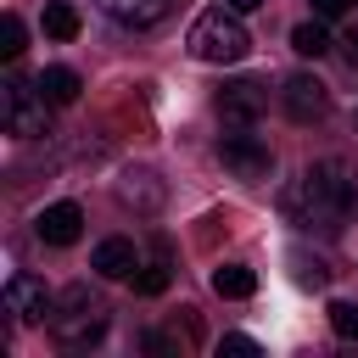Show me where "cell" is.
<instances>
[{
	"label": "cell",
	"mask_w": 358,
	"mask_h": 358,
	"mask_svg": "<svg viewBox=\"0 0 358 358\" xmlns=\"http://www.w3.org/2000/svg\"><path fill=\"white\" fill-rule=\"evenodd\" d=\"M352 179L341 162H313L302 168V179L280 196V213L296 224V229H341L352 218Z\"/></svg>",
	"instance_id": "1"
},
{
	"label": "cell",
	"mask_w": 358,
	"mask_h": 358,
	"mask_svg": "<svg viewBox=\"0 0 358 358\" xmlns=\"http://www.w3.org/2000/svg\"><path fill=\"white\" fill-rule=\"evenodd\" d=\"M106 319H112V308L90 291V285H73V291H62L56 296V308H50V336L62 341V347H90V341H101L106 336Z\"/></svg>",
	"instance_id": "2"
},
{
	"label": "cell",
	"mask_w": 358,
	"mask_h": 358,
	"mask_svg": "<svg viewBox=\"0 0 358 358\" xmlns=\"http://www.w3.org/2000/svg\"><path fill=\"white\" fill-rule=\"evenodd\" d=\"M252 50V34H246V22H241V11H229V6H213V11H201L196 22H190V56L196 62H241Z\"/></svg>",
	"instance_id": "3"
},
{
	"label": "cell",
	"mask_w": 358,
	"mask_h": 358,
	"mask_svg": "<svg viewBox=\"0 0 358 358\" xmlns=\"http://www.w3.org/2000/svg\"><path fill=\"white\" fill-rule=\"evenodd\" d=\"M0 123H6V134H17V140H39V134H50V101H45V90H39V78L28 84V78H6L0 84Z\"/></svg>",
	"instance_id": "4"
},
{
	"label": "cell",
	"mask_w": 358,
	"mask_h": 358,
	"mask_svg": "<svg viewBox=\"0 0 358 358\" xmlns=\"http://www.w3.org/2000/svg\"><path fill=\"white\" fill-rule=\"evenodd\" d=\"M218 162H224L235 179L257 185V179H268V168H274V151H268L257 134H224V140H218Z\"/></svg>",
	"instance_id": "5"
},
{
	"label": "cell",
	"mask_w": 358,
	"mask_h": 358,
	"mask_svg": "<svg viewBox=\"0 0 358 358\" xmlns=\"http://www.w3.org/2000/svg\"><path fill=\"white\" fill-rule=\"evenodd\" d=\"M280 106H285L291 123H319V117L330 112V90H324L313 73H291V78L280 84Z\"/></svg>",
	"instance_id": "6"
},
{
	"label": "cell",
	"mask_w": 358,
	"mask_h": 358,
	"mask_svg": "<svg viewBox=\"0 0 358 358\" xmlns=\"http://www.w3.org/2000/svg\"><path fill=\"white\" fill-rule=\"evenodd\" d=\"M50 308H56V296H50V285H45L39 274H11V280H6V313H11L17 324L50 319Z\"/></svg>",
	"instance_id": "7"
},
{
	"label": "cell",
	"mask_w": 358,
	"mask_h": 358,
	"mask_svg": "<svg viewBox=\"0 0 358 358\" xmlns=\"http://www.w3.org/2000/svg\"><path fill=\"white\" fill-rule=\"evenodd\" d=\"M263 106H268V90H263L257 78H235V84H224V90H218V117H224V123H235V129L257 123V117H263Z\"/></svg>",
	"instance_id": "8"
},
{
	"label": "cell",
	"mask_w": 358,
	"mask_h": 358,
	"mask_svg": "<svg viewBox=\"0 0 358 358\" xmlns=\"http://www.w3.org/2000/svg\"><path fill=\"white\" fill-rule=\"evenodd\" d=\"M34 235H39L45 246H73V241L84 235V207H78V201H50V207L34 218Z\"/></svg>",
	"instance_id": "9"
},
{
	"label": "cell",
	"mask_w": 358,
	"mask_h": 358,
	"mask_svg": "<svg viewBox=\"0 0 358 358\" xmlns=\"http://www.w3.org/2000/svg\"><path fill=\"white\" fill-rule=\"evenodd\" d=\"M90 268H95L101 280H134V268H140V252H134V241H123V235H106V241L90 252Z\"/></svg>",
	"instance_id": "10"
},
{
	"label": "cell",
	"mask_w": 358,
	"mask_h": 358,
	"mask_svg": "<svg viewBox=\"0 0 358 358\" xmlns=\"http://www.w3.org/2000/svg\"><path fill=\"white\" fill-rule=\"evenodd\" d=\"M117 28H157V22H168V11H173V0H95Z\"/></svg>",
	"instance_id": "11"
},
{
	"label": "cell",
	"mask_w": 358,
	"mask_h": 358,
	"mask_svg": "<svg viewBox=\"0 0 358 358\" xmlns=\"http://www.w3.org/2000/svg\"><path fill=\"white\" fill-rule=\"evenodd\" d=\"M117 196L129 201V207H140V213H151L157 201H162V185H157V173H123V185H117Z\"/></svg>",
	"instance_id": "12"
},
{
	"label": "cell",
	"mask_w": 358,
	"mask_h": 358,
	"mask_svg": "<svg viewBox=\"0 0 358 358\" xmlns=\"http://www.w3.org/2000/svg\"><path fill=\"white\" fill-rule=\"evenodd\" d=\"M39 90H45L50 106H73V101H78V73H73V67H45V73H39Z\"/></svg>",
	"instance_id": "13"
},
{
	"label": "cell",
	"mask_w": 358,
	"mask_h": 358,
	"mask_svg": "<svg viewBox=\"0 0 358 358\" xmlns=\"http://www.w3.org/2000/svg\"><path fill=\"white\" fill-rule=\"evenodd\" d=\"M168 280H173V268H168V246H157V257H151V263H140L134 291H140V296H162V291H168Z\"/></svg>",
	"instance_id": "14"
},
{
	"label": "cell",
	"mask_w": 358,
	"mask_h": 358,
	"mask_svg": "<svg viewBox=\"0 0 358 358\" xmlns=\"http://www.w3.org/2000/svg\"><path fill=\"white\" fill-rule=\"evenodd\" d=\"M213 291L218 296H252L257 291V274L246 263H224V268H213Z\"/></svg>",
	"instance_id": "15"
},
{
	"label": "cell",
	"mask_w": 358,
	"mask_h": 358,
	"mask_svg": "<svg viewBox=\"0 0 358 358\" xmlns=\"http://www.w3.org/2000/svg\"><path fill=\"white\" fill-rule=\"evenodd\" d=\"M45 34H50V39H78V11H73V0H50V6H45Z\"/></svg>",
	"instance_id": "16"
},
{
	"label": "cell",
	"mask_w": 358,
	"mask_h": 358,
	"mask_svg": "<svg viewBox=\"0 0 358 358\" xmlns=\"http://www.w3.org/2000/svg\"><path fill=\"white\" fill-rule=\"evenodd\" d=\"M291 50H296V56H324V50H330V34H324V22H296V34H291Z\"/></svg>",
	"instance_id": "17"
},
{
	"label": "cell",
	"mask_w": 358,
	"mask_h": 358,
	"mask_svg": "<svg viewBox=\"0 0 358 358\" xmlns=\"http://www.w3.org/2000/svg\"><path fill=\"white\" fill-rule=\"evenodd\" d=\"M291 268H296V285H308V291H319V285L330 280V268H324L319 257H308V252H291Z\"/></svg>",
	"instance_id": "18"
},
{
	"label": "cell",
	"mask_w": 358,
	"mask_h": 358,
	"mask_svg": "<svg viewBox=\"0 0 358 358\" xmlns=\"http://www.w3.org/2000/svg\"><path fill=\"white\" fill-rule=\"evenodd\" d=\"M0 56H6V62H17V56H22V17H17V11H6V17H0Z\"/></svg>",
	"instance_id": "19"
},
{
	"label": "cell",
	"mask_w": 358,
	"mask_h": 358,
	"mask_svg": "<svg viewBox=\"0 0 358 358\" xmlns=\"http://www.w3.org/2000/svg\"><path fill=\"white\" fill-rule=\"evenodd\" d=\"M330 330L358 341V302H330Z\"/></svg>",
	"instance_id": "20"
},
{
	"label": "cell",
	"mask_w": 358,
	"mask_h": 358,
	"mask_svg": "<svg viewBox=\"0 0 358 358\" xmlns=\"http://www.w3.org/2000/svg\"><path fill=\"white\" fill-rule=\"evenodd\" d=\"M352 0H313V17H341Z\"/></svg>",
	"instance_id": "21"
},
{
	"label": "cell",
	"mask_w": 358,
	"mask_h": 358,
	"mask_svg": "<svg viewBox=\"0 0 358 358\" xmlns=\"http://www.w3.org/2000/svg\"><path fill=\"white\" fill-rule=\"evenodd\" d=\"M224 352H257L252 336H224Z\"/></svg>",
	"instance_id": "22"
},
{
	"label": "cell",
	"mask_w": 358,
	"mask_h": 358,
	"mask_svg": "<svg viewBox=\"0 0 358 358\" xmlns=\"http://www.w3.org/2000/svg\"><path fill=\"white\" fill-rule=\"evenodd\" d=\"M341 45H347V62H352V67H358V22H352V28H347V39H341Z\"/></svg>",
	"instance_id": "23"
},
{
	"label": "cell",
	"mask_w": 358,
	"mask_h": 358,
	"mask_svg": "<svg viewBox=\"0 0 358 358\" xmlns=\"http://www.w3.org/2000/svg\"><path fill=\"white\" fill-rule=\"evenodd\" d=\"M224 6H229V11H241V17H246V11H257V6H263V0H224Z\"/></svg>",
	"instance_id": "24"
}]
</instances>
